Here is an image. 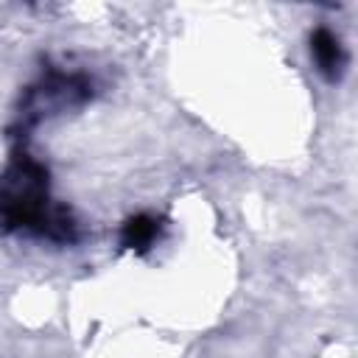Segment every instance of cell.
<instances>
[{
    "instance_id": "obj_1",
    "label": "cell",
    "mask_w": 358,
    "mask_h": 358,
    "mask_svg": "<svg viewBox=\"0 0 358 358\" xmlns=\"http://www.w3.org/2000/svg\"><path fill=\"white\" fill-rule=\"evenodd\" d=\"M310 53H313V62L319 64V70L327 76V78H338L344 64H347V53L338 42V36H333L327 28H316L310 34Z\"/></svg>"
},
{
    "instance_id": "obj_2",
    "label": "cell",
    "mask_w": 358,
    "mask_h": 358,
    "mask_svg": "<svg viewBox=\"0 0 358 358\" xmlns=\"http://www.w3.org/2000/svg\"><path fill=\"white\" fill-rule=\"evenodd\" d=\"M157 232H159V224L151 215L143 213V215H134V218L126 221V227H123V243L131 246V249H145L157 238Z\"/></svg>"
}]
</instances>
